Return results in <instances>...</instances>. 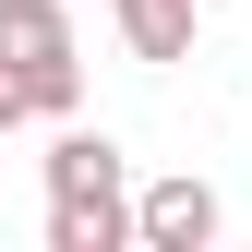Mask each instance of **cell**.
Returning <instances> with one entry per match:
<instances>
[{
    "mask_svg": "<svg viewBox=\"0 0 252 252\" xmlns=\"http://www.w3.org/2000/svg\"><path fill=\"white\" fill-rule=\"evenodd\" d=\"M132 60H192V0H108Z\"/></svg>",
    "mask_w": 252,
    "mask_h": 252,
    "instance_id": "4",
    "label": "cell"
},
{
    "mask_svg": "<svg viewBox=\"0 0 252 252\" xmlns=\"http://www.w3.org/2000/svg\"><path fill=\"white\" fill-rule=\"evenodd\" d=\"M132 240L144 252H204L216 240V192L204 180H144L132 192Z\"/></svg>",
    "mask_w": 252,
    "mask_h": 252,
    "instance_id": "3",
    "label": "cell"
},
{
    "mask_svg": "<svg viewBox=\"0 0 252 252\" xmlns=\"http://www.w3.org/2000/svg\"><path fill=\"white\" fill-rule=\"evenodd\" d=\"M132 240V192H120V144L60 120L48 144V252H120Z\"/></svg>",
    "mask_w": 252,
    "mask_h": 252,
    "instance_id": "1",
    "label": "cell"
},
{
    "mask_svg": "<svg viewBox=\"0 0 252 252\" xmlns=\"http://www.w3.org/2000/svg\"><path fill=\"white\" fill-rule=\"evenodd\" d=\"M12 120H36V96H24V72L0 60V132H12Z\"/></svg>",
    "mask_w": 252,
    "mask_h": 252,
    "instance_id": "5",
    "label": "cell"
},
{
    "mask_svg": "<svg viewBox=\"0 0 252 252\" xmlns=\"http://www.w3.org/2000/svg\"><path fill=\"white\" fill-rule=\"evenodd\" d=\"M0 60L24 72L36 120H72L84 108V60H72V12H60V0H0Z\"/></svg>",
    "mask_w": 252,
    "mask_h": 252,
    "instance_id": "2",
    "label": "cell"
}]
</instances>
